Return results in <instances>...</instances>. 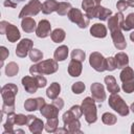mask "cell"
Returning <instances> with one entry per match:
<instances>
[{
  "instance_id": "obj_1",
  "label": "cell",
  "mask_w": 134,
  "mask_h": 134,
  "mask_svg": "<svg viewBox=\"0 0 134 134\" xmlns=\"http://www.w3.org/2000/svg\"><path fill=\"white\" fill-rule=\"evenodd\" d=\"M17 93L18 87L13 83H8L1 88V95L3 99L1 115H3L4 113L9 114L15 111V98Z\"/></svg>"
},
{
  "instance_id": "obj_2",
  "label": "cell",
  "mask_w": 134,
  "mask_h": 134,
  "mask_svg": "<svg viewBox=\"0 0 134 134\" xmlns=\"http://www.w3.org/2000/svg\"><path fill=\"white\" fill-rule=\"evenodd\" d=\"M59 69L58 61L53 59H48L42 62H39L29 67V73L31 75L36 74H52Z\"/></svg>"
},
{
  "instance_id": "obj_3",
  "label": "cell",
  "mask_w": 134,
  "mask_h": 134,
  "mask_svg": "<svg viewBox=\"0 0 134 134\" xmlns=\"http://www.w3.org/2000/svg\"><path fill=\"white\" fill-rule=\"evenodd\" d=\"M81 107L83 110V114L85 116V120L89 125L95 122L97 119V108H96L94 98L87 96L85 99H83Z\"/></svg>"
},
{
  "instance_id": "obj_4",
  "label": "cell",
  "mask_w": 134,
  "mask_h": 134,
  "mask_svg": "<svg viewBox=\"0 0 134 134\" xmlns=\"http://www.w3.org/2000/svg\"><path fill=\"white\" fill-rule=\"evenodd\" d=\"M109 106L111 109H113L115 112H117L120 116H127L130 112V108L126 104V102L121 98V96L118 95V93L111 94L108 100Z\"/></svg>"
},
{
  "instance_id": "obj_5",
  "label": "cell",
  "mask_w": 134,
  "mask_h": 134,
  "mask_svg": "<svg viewBox=\"0 0 134 134\" xmlns=\"http://www.w3.org/2000/svg\"><path fill=\"white\" fill-rule=\"evenodd\" d=\"M0 34L5 35L8 42H10V43L17 42L21 38V34H20L19 29L15 25H13L6 21L0 22Z\"/></svg>"
},
{
  "instance_id": "obj_6",
  "label": "cell",
  "mask_w": 134,
  "mask_h": 134,
  "mask_svg": "<svg viewBox=\"0 0 134 134\" xmlns=\"http://www.w3.org/2000/svg\"><path fill=\"white\" fill-rule=\"evenodd\" d=\"M63 122L64 128L68 131V133H82L81 131V122L79 118H75L69 111L63 114Z\"/></svg>"
},
{
  "instance_id": "obj_7",
  "label": "cell",
  "mask_w": 134,
  "mask_h": 134,
  "mask_svg": "<svg viewBox=\"0 0 134 134\" xmlns=\"http://www.w3.org/2000/svg\"><path fill=\"white\" fill-rule=\"evenodd\" d=\"M67 17L72 23H75L80 28H86L89 25V22H90V19L86 15H83L82 12L79 8H73L72 7L69 10Z\"/></svg>"
},
{
  "instance_id": "obj_8",
  "label": "cell",
  "mask_w": 134,
  "mask_h": 134,
  "mask_svg": "<svg viewBox=\"0 0 134 134\" xmlns=\"http://www.w3.org/2000/svg\"><path fill=\"white\" fill-rule=\"evenodd\" d=\"M42 10V3L39 0H30L25 6L22 7L21 12L19 13V18L23 19L26 17L36 16Z\"/></svg>"
},
{
  "instance_id": "obj_9",
  "label": "cell",
  "mask_w": 134,
  "mask_h": 134,
  "mask_svg": "<svg viewBox=\"0 0 134 134\" xmlns=\"http://www.w3.org/2000/svg\"><path fill=\"white\" fill-rule=\"evenodd\" d=\"M89 64L97 72H103L106 70V58H104L100 52H92L89 57Z\"/></svg>"
},
{
  "instance_id": "obj_10",
  "label": "cell",
  "mask_w": 134,
  "mask_h": 134,
  "mask_svg": "<svg viewBox=\"0 0 134 134\" xmlns=\"http://www.w3.org/2000/svg\"><path fill=\"white\" fill-rule=\"evenodd\" d=\"M34 42L30 39H22L16 48V54L19 58H25L32 49Z\"/></svg>"
},
{
  "instance_id": "obj_11",
  "label": "cell",
  "mask_w": 134,
  "mask_h": 134,
  "mask_svg": "<svg viewBox=\"0 0 134 134\" xmlns=\"http://www.w3.org/2000/svg\"><path fill=\"white\" fill-rule=\"evenodd\" d=\"M27 116H28L27 125H28V129L31 133L39 134L43 131V129H45V125L42 121V119L38 118L35 115H27Z\"/></svg>"
},
{
  "instance_id": "obj_12",
  "label": "cell",
  "mask_w": 134,
  "mask_h": 134,
  "mask_svg": "<svg viewBox=\"0 0 134 134\" xmlns=\"http://www.w3.org/2000/svg\"><path fill=\"white\" fill-rule=\"evenodd\" d=\"M110 34H111V38H112V41H113L115 48H117L118 50H124L127 47V42H126V39L124 37L122 29L112 30V31H110Z\"/></svg>"
},
{
  "instance_id": "obj_13",
  "label": "cell",
  "mask_w": 134,
  "mask_h": 134,
  "mask_svg": "<svg viewBox=\"0 0 134 134\" xmlns=\"http://www.w3.org/2000/svg\"><path fill=\"white\" fill-rule=\"evenodd\" d=\"M90 91L92 94V97L94 98L95 102L97 103H103L106 99V92L105 88L102 84L99 83H93L90 86Z\"/></svg>"
},
{
  "instance_id": "obj_14",
  "label": "cell",
  "mask_w": 134,
  "mask_h": 134,
  "mask_svg": "<svg viewBox=\"0 0 134 134\" xmlns=\"http://www.w3.org/2000/svg\"><path fill=\"white\" fill-rule=\"evenodd\" d=\"M22 85L25 89L26 92L28 93H36L37 90L39 89V85H38V81L36 79V76H29V75H25L24 77H22Z\"/></svg>"
},
{
  "instance_id": "obj_15",
  "label": "cell",
  "mask_w": 134,
  "mask_h": 134,
  "mask_svg": "<svg viewBox=\"0 0 134 134\" xmlns=\"http://www.w3.org/2000/svg\"><path fill=\"white\" fill-rule=\"evenodd\" d=\"M51 34V25L48 20H41L39 24L37 25L36 29V36L38 38H47Z\"/></svg>"
},
{
  "instance_id": "obj_16",
  "label": "cell",
  "mask_w": 134,
  "mask_h": 134,
  "mask_svg": "<svg viewBox=\"0 0 134 134\" xmlns=\"http://www.w3.org/2000/svg\"><path fill=\"white\" fill-rule=\"evenodd\" d=\"M124 19H125L124 14L120 13V12H118V13L114 14L113 16H111L108 19L109 30L112 31V30H116V29H121V24H122Z\"/></svg>"
},
{
  "instance_id": "obj_17",
  "label": "cell",
  "mask_w": 134,
  "mask_h": 134,
  "mask_svg": "<svg viewBox=\"0 0 134 134\" xmlns=\"http://www.w3.org/2000/svg\"><path fill=\"white\" fill-rule=\"evenodd\" d=\"M60 110L53 105V104H45L41 109L40 113L45 118H51V117H58Z\"/></svg>"
},
{
  "instance_id": "obj_18",
  "label": "cell",
  "mask_w": 134,
  "mask_h": 134,
  "mask_svg": "<svg viewBox=\"0 0 134 134\" xmlns=\"http://www.w3.org/2000/svg\"><path fill=\"white\" fill-rule=\"evenodd\" d=\"M90 35L94 38H105L107 36V27L103 23H94L90 27Z\"/></svg>"
},
{
  "instance_id": "obj_19",
  "label": "cell",
  "mask_w": 134,
  "mask_h": 134,
  "mask_svg": "<svg viewBox=\"0 0 134 134\" xmlns=\"http://www.w3.org/2000/svg\"><path fill=\"white\" fill-rule=\"evenodd\" d=\"M82 69H83L82 62L71 59V61L68 64V73H69V75L73 76V77H77V76L81 75Z\"/></svg>"
},
{
  "instance_id": "obj_20",
  "label": "cell",
  "mask_w": 134,
  "mask_h": 134,
  "mask_svg": "<svg viewBox=\"0 0 134 134\" xmlns=\"http://www.w3.org/2000/svg\"><path fill=\"white\" fill-rule=\"evenodd\" d=\"M104 81H105V84L107 86L108 91L111 94H114V93H118L119 92L120 88L117 85L116 80H115V77L113 75H107V76H105V80Z\"/></svg>"
},
{
  "instance_id": "obj_21",
  "label": "cell",
  "mask_w": 134,
  "mask_h": 134,
  "mask_svg": "<svg viewBox=\"0 0 134 134\" xmlns=\"http://www.w3.org/2000/svg\"><path fill=\"white\" fill-rule=\"evenodd\" d=\"M21 27L22 29L25 31V32H34L36 31L37 29V24H36V21L30 18V17H26V18H23L22 19V22H21Z\"/></svg>"
},
{
  "instance_id": "obj_22",
  "label": "cell",
  "mask_w": 134,
  "mask_h": 134,
  "mask_svg": "<svg viewBox=\"0 0 134 134\" xmlns=\"http://www.w3.org/2000/svg\"><path fill=\"white\" fill-rule=\"evenodd\" d=\"M115 62H116V67L119 69H122L125 67H127L129 65V57L126 52H117L114 57Z\"/></svg>"
},
{
  "instance_id": "obj_23",
  "label": "cell",
  "mask_w": 134,
  "mask_h": 134,
  "mask_svg": "<svg viewBox=\"0 0 134 134\" xmlns=\"http://www.w3.org/2000/svg\"><path fill=\"white\" fill-rule=\"evenodd\" d=\"M59 6V2L55 0H46L42 4V13L45 15H49L53 12H57Z\"/></svg>"
},
{
  "instance_id": "obj_24",
  "label": "cell",
  "mask_w": 134,
  "mask_h": 134,
  "mask_svg": "<svg viewBox=\"0 0 134 134\" xmlns=\"http://www.w3.org/2000/svg\"><path fill=\"white\" fill-rule=\"evenodd\" d=\"M67 57H68V47L66 45H61L54 50L53 58L55 61L63 62L67 59Z\"/></svg>"
},
{
  "instance_id": "obj_25",
  "label": "cell",
  "mask_w": 134,
  "mask_h": 134,
  "mask_svg": "<svg viewBox=\"0 0 134 134\" xmlns=\"http://www.w3.org/2000/svg\"><path fill=\"white\" fill-rule=\"evenodd\" d=\"M60 92H61V86H60L59 83L54 82V83L50 84V86L47 88V90H46V95H47L48 98L54 99V98H57V97L59 96Z\"/></svg>"
},
{
  "instance_id": "obj_26",
  "label": "cell",
  "mask_w": 134,
  "mask_h": 134,
  "mask_svg": "<svg viewBox=\"0 0 134 134\" xmlns=\"http://www.w3.org/2000/svg\"><path fill=\"white\" fill-rule=\"evenodd\" d=\"M15 116H16V114H15L14 112L7 114L6 121H5L4 125H3V128H4V132H3V133H16V131L14 130Z\"/></svg>"
},
{
  "instance_id": "obj_27",
  "label": "cell",
  "mask_w": 134,
  "mask_h": 134,
  "mask_svg": "<svg viewBox=\"0 0 134 134\" xmlns=\"http://www.w3.org/2000/svg\"><path fill=\"white\" fill-rule=\"evenodd\" d=\"M119 77H120V81L122 83L129 82V81H134V71H133V69L129 66L122 68V70L120 71Z\"/></svg>"
},
{
  "instance_id": "obj_28",
  "label": "cell",
  "mask_w": 134,
  "mask_h": 134,
  "mask_svg": "<svg viewBox=\"0 0 134 134\" xmlns=\"http://www.w3.org/2000/svg\"><path fill=\"white\" fill-rule=\"evenodd\" d=\"M121 29L125 31H129L134 29V13H130L122 21Z\"/></svg>"
},
{
  "instance_id": "obj_29",
  "label": "cell",
  "mask_w": 134,
  "mask_h": 134,
  "mask_svg": "<svg viewBox=\"0 0 134 134\" xmlns=\"http://www.w3.org/2000/svg\"><path fill=\"white\" fill-rule=\"evenodd\" d=\"M66 37V34H65V30L62 29V28H55L53 31H51L50 34V38L52 40V42L54 43H60V42H63L64 39Z\"/></svg>"
},
{
  "instance_id": "obj_30",
  "label": "cell",
  "mask_w": 134,
  "mask_h": 134,
  "mask_svg": "<svg viewBox=\"0 0 134 134\" xmlns=\"http://www.w3.org/2000/svg\"><path fill=\"white\" fill-rule=\"evenodd\" d=\"M112 15V10L107 8V7H104L102 6L100 4L98 5V8H97V14H96V18H98L99 20L102 21H106L108 20Z\"/></svg>"
},
{
  "instance_id": "obj_31",
  "label": "cell",
  "mask_w": 134,
  "mask_h": 134,
  "mask_svg": "<svg viewBox=\"0 0 134 134\" xmlns=\"http://www.w3.org/2000/svg\"><path fill=\"white\" fill-rule=\"evenodd\" d=\"M59 127V119L58 117H51L47 118V121L45 124V130L48 133H54Z\"/></svg>"
},
{
  "instance_id": "obj_32",
  "label": "cell",
  "mask_w": 134,
  "mask_h": 134,
  "mask_svg": "<svg viewBox=\"0 0 134 134\" xmlns=\"http://www.w3.org/2000/svg\"><path fill=\"white\" fill-rule=\"evenodd\" d=\"M19 72V66L15 62H9L5 66V74L7 76H15Z\"/></svg>"
},
{
  "instance_id": "obj_33",
  "label": "cell",
  "mask_w": 134,
  "mask_h": 134,
  "mask_svg": "<svg viewBox=\"0 0 134 134\" xmlns=\"http://www.w3.org/2000/svg\"><path fill=\"white\" fill-rule=\"evenodd\" d=\"M71 8L72 7H71V4L69 2H59L57 13L59 16H66V15H68V13Z\"/></svg>"
},
{
  "instance_id": "obj_34",
  "label": "cell",
  "mask_w": 134,
  "mask_h": 134,
  "mask_svg": "<svg viewBox=\"0 0 134 134\" xmlns=\"http://www.w3.org/2000/svg\"><path fill=\"white\" fill-rule=\"evenodd\" d=\"M102 121L105 124V125H108V126H112V125H115L116 121H117V117L110 113V112H106L102 115Z\"/></svg>"
},
{
  "instance_id": "obj_35",
  "label": "cell",
  "mask_w": 134,
  "mask_h": 134,
  "mask_svg": "<svg viewBox=\"0 0 134 134\" xmlns=\"http://www.w3.org/2000/svg\"><path fill=\"white\" fill-rule=\"evenodd\" d=\"M24 108L26 111H36L39 109V104H38V100L37 98H27L24 103Z\"/></svg>"
},
{
  "instance_id": "obj_36",
  "label": "cell",
  "mask_w": 134,
  "mask_h": 134,
  "mask_svg": "<svg viewBox=\"0 0 134 134\" xmlns=\"http://www.w3.org/2000/svg\"><path fill=\"white\" fill-rule=\"evenodd\" d=\"M29 59L30 61H32L34 63H38L40 62L42 59H43V52L37 48H32L30 51H29Z\"/></svg>"
},
{
  "instance_id": "obj_37",
  "label": "cell",
  "mask_w": 134,
  "mask_h": 134,
  "mask_svg": "<svg viewBox=\"0 0 134 134\" xmlns=\"http://www.w3.org/2000/svg\"><path fill=\"white\" fill-rule=\"evenodd\" d=\"M86 58V53L82 50V49H73L71 52V59L72 60H76L80 62H84Z\"/></svg>"
},
{
  "instance_id": "obj_38",
  "label": "cell",
  "mask_w": 134,
  "mask_h": 134,
  "mask_svg": "<svg viewBox=\"0 0 134 134\" xmlns=\"http://www.w3.org/2000/svg\"><path fill=\"white\" fill-rule=\"evenodd\" d=\"M85 84L83 82H76L71 86V90L74 94H81L85 90Z\"/></svg>"
},
{
  "instance_id": "obj_39",
  "label": "cell",
  "mask_w": 134,
  "mask_h": 134,
  "mask_svg": "<svg viewBox=\"0 0 134 134\" xmlns=\"http://www.w3.org/2000/svg\"><path fill=\"white\" fill-rule=\"evenodd\" d=\"M27 121H28V116L24 115V114H16L15 116V125L17 126H24V125H27Z\"/></svg>"
},
{
  "instance_id": "obj_40",
  "label": "cell",
  "mask_w": 134,
  "mask_h": 134,
  "mask_svg": "<svg viewBox=\"0 0 134 134\" xmlns=\"http://www.w3.org/2000/svg\"><path fill=\"white\" fill-rule=\"evenodd\" d=\"M98 4L94 0H83L82 1V8L85 10V13L88 12L89 9H91V8H94Z\"/></svg>"
},
{
  "instance_id": "obj_41",
  "label": "cell",
  "mask_w": 134,
  "mask_h": 134,
  "mask_svg": "<svg viewBox=\"0 0 134 134\" xmlns=\"http://www.w3.org/2000/svg\"><path fill=\"white\" fill-rule=\"evenodd\" d=\"M117 67H116V62H115V59L114 57H109L106 59V70L108 71H113L115 70Z\"/></svg>"
},
{
  "instance_id": "obj_42",
  "label": "cell",
  "mask_w": 134,
  "mask_h": 134,
  "mask_svg": "<svg viewBox=\"0 0 134 134\" xmlns=\"http://www.w3.org/2000/svg\"><path fill=\"white\" fill-rule=\"evenodd\" d=\"M75 118H79L80 119V117L82 116V114H83V110H82V107L81 106H77V105H74V106H72L69 110H68Z\"/></svg>"
},
{
  "instance_id": "obj_43",
  "label": "cell",
  "mask_w": 134,
  "mask_h": 134,
  "mask_svg": "<svg viewBox=\"0 0 134 134\" xmlns=\"http://www.w3.org/2000/svg\"><path fill=\"white\" fill-rule=\"evenodd\" d=\"M121 88H122V90L126 93H132V92H134V81H129V82L122 83Z\"/></svg>"
},
{
  "instance_id": "obj_44",
  "label": "cell",
  "mask_w": 134,
  "mask_h": 134,
  "mask_svg": "<svg viewBox=\"0 0 134 134\" xmlns=\"http://www.w3.org/2000/svg\"><path fill=\"white\" fill-rule=\"evenodd\" d=\"M129 6H130V4H129V2L127 0H118L117 3H116V7H117L118 12H120V13L126 10Z\"/></svg>"
},
{
  "instance_id": "obj_45",
  "label": "cell",
  "mask_w": 134,
  "mask_h": 134,
  "mask_svg": "<svg viewBox=\"0 0 134 134\" xmlns=\"http://www.w3.org/2000/svg\"><path fill=\"white\" fill-rule=\"evenodd\" d=\"M8 54H9V51L7 50V48L6 47H4V46H1L0 47V58H1V66L3 65V62L5 61V59L8 57Z\"/></svg>"
},
{
  "instance_id": "obj_46",
  "label": "cell",
  "mask_w": 134,
  "mask_h": 134,
  "mask_svg": "<svg viewBox=\"0 0 134 134\" xmlns=\"http://www.w3.org/2000/svg\"><path fill=\"white\" fill-rule=\"evenodd\" d=\"M37 81H38V85H39V88H44L47 84V80L42 75V74H36L35 75Z\"/></svg>"
},
{
  "instance_id": "obj_47",
  "label": "cell",
  "mask_w": 134,
  "mask_h": 134,
  "mask_svg": "<svg viewBox=\"0 0 134 134\" xmlns=\"http://www.w3.org/2000/svg\"><path fill=\"white\" fill-rule=\"evenodd\" d=\"M52 104H53L59 110H61V109L64 107V100H63L61 97H57V98L52 99Z\"/></svg>"
},
{
  "instance_id": "obj_48",
  "label": "cell",
  "mask_w": 134,
  "mask_h": 134,
  "mask_svg": "<svg viewBox=\"0 0 134 134\" xmlns=\"http://www.w3.org/2000/svg\"><path fill=\"white\" fill-rule=\"evenodd\" d=\"M17 4L18 3L14 2L13 0H4V2H3V5L5 7H12V8H15L17 6Z\"/></svg>"
},
{
  "instance_id": "obj_49",
  "label": "cell",
  "mask_w": 134,
  "mask_h": 134,
  "mask_svg": "<svg viewBox=\"0 0 134 134\" xmlns=\"http://www.w3.org/2000/svg\"><path fill=\"white\" fill-rule=\"evenodd\" d=\"M127 1L129 2V4H130L131 7H134V0H127Z\"/></svg>"
},
{
  "instance_id": "obj_50",
  "label": "cell",
  "mask_w": 134,
  "mask_h": 134,
  "mask_svg": "<svg viewBox=\"0 0 134 134\" xmlns=\"http://www.w3.org/2000/svg\"><path fill=\"white\" fill-rule=\"evenodd\" d=\"M130 39H131L132 42H134V31H132V32L130 34Z\"/></svg>"
},
{
  "instance_id": "obj_51",
  "label": "cell",
  "mask_w": 134,
  "mask_h": 134,
  "mask_svg": "<svg viewBox=\"0 0 134 134\" xmlns=\"http://www.w3.org/2000/svg\"><path fill=\"white\" fill-rule=\"evenodd\" d=\"M130 110L134 113V103H132V104H131V106H130Z\"/></svg>"
},
{
  "instance_id": "obj_52",
  "label": "cell",
  "mask_w": 134,
  "mask_h": 134,
  "mask_svg": "<svg viewBox=\"0 0 134 134\" xmlns=\"http://www.w3.org/2000/svg\"><path fill=\"white\" fill-rule=\"evenodd\" d=\"M131 133L132 134H134V122L132 124V126H131Z\"/></svg>"
},
{
  "instance_id": "obj_53",
  "label": "cell",
  "mask_w": 134,
  "mask_h": 134,
  "mask_svg": "<svg viewBox=\"0 0 134 134\" xmlns=\"http://www.w3.org/2000/svg\"><path fill=\"white\" fill-rule=\"evenodd\" d=\"M14 2H16V3H19V2H22V1H24V0H13Z\"/></svg>"
},
{
  "instance_id": "obj_54",
  "label": "cell",
  "mask_w": 134,
  "mask_h": 134,
  "mask_svg": "<svg viewBox=\"0 0 134 134\" xmlns=\"http://www.w3.org/2000/svg\"><path fill=\"white\" fill-rule=\"evenodd\" d=\"M94 1H95V2H96V3H97V4H99V3H100V1H102V0H94Z\"/></svg>"
}]
</instances>
